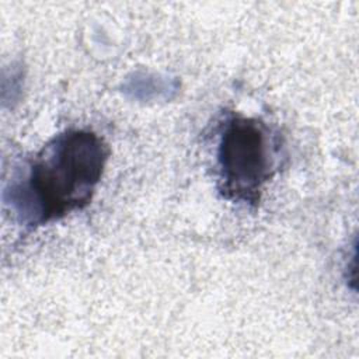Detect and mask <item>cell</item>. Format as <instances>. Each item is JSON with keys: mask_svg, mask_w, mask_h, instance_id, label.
Here are the masks:
<instances>
[{"mask_svg": "<svg viewBox=\"0 0 359 359\" xmlns=\"http://www.w3.org/2000/svg\"><path fill=\"white\" fill-rule=\"evenodd\" d=\"M109 154L94 130L66 129L14 170L4 202L27 230L57 222L93 201Z\"/></svg>", "mask_w": 359, "mask_h": 359, "instance_id": "cell-1", "label": "cell"}, {"mask_svg": "<svg viewBox=\"0 0 359 359\" xmlns=\"http://www.w3.org/2000/svg\"><path fill=\"white\" fill-rule=\"evenodd\" d=\"M216 185L233 203L257 208L282 165L283 140L265 121L230 112L217 128Z\"/></svg>", "mask_w": 359, "mask_h": 359, "instance_id": "cell-2", "label": "cell"}]
</instances>
